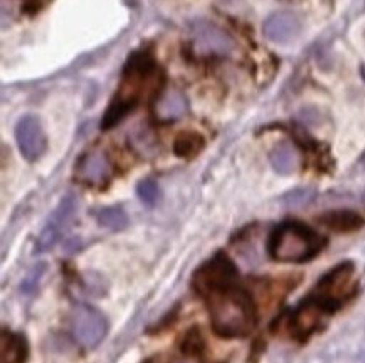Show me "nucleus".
<instances>
[{
	"instance_id": "nucleus-1",
	"label": "nucleus",
	"mask_w": 365,
	"mask_h": 363,
	"mask_svg": "<svg viewBox=\"0 0 365 363\" xmlns=\"http://www.w3.org/2000/svg\"><path fill=\"white\" fill-rule=\"evenodd\" d=\"M194 290L207 305L214 332L222 338L246 337L255 328L251 296L240 286L237 269L224 253H217L192 278Z\"/></svg>"
},
{
	"instance_id": "nucleus-2",
	"label": "nucleus",
	"mask_w": 365,
	"mask_h": 363,
	"mask_svg": "<svg viewBox=\"0 0 365 363\" xmlns=\"http://www.w3.org/2000/svg\"><path fill=\"white\" fill-rule=\"evenodd\" d=\"M155 76V63L145 53H135L126 63L123 79L101 120V128L110 130L118 125L126 115L132 113L142 100L148 81Z\"/></svg>"
},
{
	"instance_id": "nucleus-3",
	"label": "nucleus",
	"mask_w": 365,
	"mask_h": 363,
	"mask_svg": "<svg viewBox=\"0 0 365 363\" xmlns=\"http://www.w3.org/2000/svg\"><path fill=\"white\" fill-rule=\"evenodd\" d=\"M324 248V239L310 227L287 222L274 229L269 237V256L282 263H305Z\"/></svg>"
},
{
	"instance_id": "nucleus-4",
	"label": "nucleus",
	"mask_w": 365,
	"mask_h": 363,
	"mask_svg": "<svg viewBox=\"0 0 365 363\" xmlns=\"http://www.w3.org/2000/svg\"><path fill=\"white\" fill-rule=\"evenodd\" d=\"M354 293V266L350 263H344L325 274L305 301L325 316L339 310Z\"/></svg>"
},
{
	"instance_id": "nucleus-5",
	"label": "nucleus",
	"mask_w": 365,
	"mask_h": 363,
	"mask_svg": "<svg viewBox=\"0 0 365 363\" xmlns=\"http://www.w3.org/2000/svg\"><path fill=\"white\" fill-rule=\"evenodd\" d=\"M71 327L79 345L91 350V348L100 345L108 333V320L91 306L81 305L73 310Z\"/></svg>"
},
{
	"instance_id": "nucleus-6",
	"label": "nucleus",
	"mask_w": 365,
	"mask_h": 363,
	"mask_svg": "<svg viewBox=\"0 0 365 363\" xmlns=\"http://www.w3.org/2000/svg\"><path fill=\"white\" fill-rule=\"evenodd\" d=\"M16 142L26 160H39L48 148V138L39 118L32 115L22 116L16 127Z\"/></svg>"
},
{
	"instance_id": "nucleus-7",
	"label": "nucleus",
	"mask_w": 365,
	"mask_h": 363,
	"mask_svg": "<svg viewBox=\"0 0 365 363\" xmlns=\"http://www.w3.org/2000/svg\"><path fill=\"white\" fill-rule=\"evenodd\" d=\"M74 214H76V200L73 195H66L56 207V211L51 214L48 224L42 229L39 241H37V251H48L53 248L59 237L71 226Z\"/></svg>"
},
{
	"instance_id": "nucleus-8",
	"label": "nucleus",
	"mask_w": 365,
	"mask_h": 363,
	"mask_svg": "<svg viewBox=\"0 0 365 363\" xmlns=\"http://www.w3.org/2000/svg\"><path fill=\"white\" fill-rule=\"evenodd\" d=\"M192 39L195 49L202 54H227L234 48L232 39L226 32L204 21L192 26Z\"/></svg>"
},
{
	"instance_id": "nucleus-9",
	"label": "nucleus",
	"mask_w": 365,
	"mask_h": 363,
	"mask_svg": "<svg viewBox=\"0 0 365 363\" xmlns=\"http://www.w3.org/2000/svg\"><path fill=\"white\" fill-rule=\"evenodd\" d=\"M299 31H302V21L297 14L288 11L271 14L263 26L264 36L278 44L293 41L299 34Z\"/></svg>"
},
{
	"instance_id": "nucleus-10",
	"label": "nucleus",
	"mask_w": 365,
	"mask_h": 363,
	"mask_svg": "<svg viewBox=\"0 0 365 363\" xmlns=\"http://www.w3.org/2000/svg\"><path fill=\"white\" fill-rule=\"evenodd\" d=\"M76 179L91 187H101L110 179L108 158L101 152H90L79 158L76 165Z\"/></svg>"
},
{
	"instance_id": "nucleus-11",
	"label": "nucleus",
	"mask_w": 365,
	"mask_h": 363,
	"mask_svg": "<svg viewBox=\"0 0 365 363\" xmlns=\"http://www.w3.org/2000/svg\"><path fill=\"white\" fill-rule=\"evenodd\" d=\"M29 345L21 333L2 330L0 333V363H26Z\"/></svg>"
},
{
	"instance_id": "nucleus-12",
	"label": "nucleus",
	"mask_w": 365,
	"mask_h": 363,
	"mask_svg": "<svg viewBox=\"0 0 365 363\" xmlns=\"http://www.w3.org/2000/svg\"><path fill=\"white\" fill-rule=\"evenodd\" d=\"M189 110L185 96L180 91H165L155 101V116L160 121L182 118Z\"/></svg>"
},
{
	"instance_id": "nucleus-13",
	"label": "nucleus",
	"mask_w": 365,
	"mask_h": 363,
	"mask_svg": "<svg viewBox=\"0 0 365 363\" xmlns=\"http://www.w3.org/2000/svg\"><path fill=\"white\" fill-rule=\"evenodd\" d=\"M320 222L325 227L336 232H352L364 226V219L354 211H335L327 212L320 217Z\"/></svg>"
},
{
	"instance_id": "nucleus-14",
	"label": "nucleus",
	"mask_w": 365,
	"mask_h": 363,
	"mask_svg": "<svg viewBox=\"0 0 365 363\" xmlns=\"http://www.w3.org/2000/svg\"><path fill=\"white\" fill-rule=\"evenodd\" d=\"M273 169L282 175H289L298 169V153L289 143H279L269 155Z\"/></svg>"
},
{
	"instance_id": "nucleus-15",
	"label": "nucleus",
	"mask_w": 365,
	"mask_h": 363,
	"mask_svg": "<svg viewBox=\"0 0 365 363\" xmlns=\"http://www.w3.org/2000/svg\"><path fill=\"white\" fill-rule=\"evenodd\" d=\"M204 145H205L204 138L200 137L199 133L184 132L177 137L174 143V152L175 155L180 158H194L195 155H199V153L202 152Z\"/></svg>"
},
{
	"instance_id": "nucleus-16",
	"label": "nucleus",
	"mask_w": 365,
	"mask_h": 363,
	"mask_svg": "<svg viewBox=\"0 0 365 363\" xmlns=\"http://www.w3.org/2000/svg\"><path fill=\"white\" fill-rule=\"evenodd\" d=\"M98 224L110 231H123L128 226V216L121 207H105L96 214Z\"/></svg>"
},
{
	"instance_id": "nucleus-17",
	"label": "nucleus",
	"mask_w": 365,
	"mask_h": 363,
	"mask_svg": "<svg viewBox=\"0 0 365 363\" xmlns=\"http://www.w3.org/2000/svg\"><path fill=\"white\" fill-rule=\"evenodd\" d=\"M137 194L145 206L152 207L158 202V197H160V190H158L157 182L153 179H143L138 184Z\"/></svg>"
},
{
	"instance_id": "nucleus-18",
	"label": "nucleus",
	"mask_w": 365,
	"mask_h": 363,
	"mask_svg": "<svg viewBox=\"0 0 365 363\" xmlns=\"http://www.w3.org/2000/svg\"><path fill=\"white\" fill-rule=\"evenodd\" d=\"M204 348H205V342L199 330L197 328L189 330L184 340H182V352H184L185 355H199Z\"/></svg>"
},
{
	"instance_id": "nucleus-19",
	"label": "nucleus",
	"mask_w": 365,
	"mask_h": 363,
	"mask_svg": "<svg viewBox=\"0 0 365 363\" xmlns=\"http://www.w3.org/2000/svg\"><path fill=\"white\" fill-rule=\"evenodd\" d=\"M289 197H293V199H289L288 202L293 204V206H298V204L307 202L308 197H310V192H308V190H297V192H293Z\"/></svg>"
},
{
	"instance_id": "nucleus-20",
	"label": "nucleus",
	"mask_w": 365,
	"mask_h": 363,
	"mask_svg": "<svg viewBox=\"0 0 365 363\" xmlns=\"http://www.w3.org/2000/svg\"><path fill=\"white\" fill-rule=\"evenodd\" d=\"M360 73H362V78L365 79V66H362V69H360Z\"/></svg>"
},
{
	"instance_id": "nucleus-21",
	"label": "nucleus",
	"mask_w": 365,
	"mask_h": 363,
	"mask_svg": "<svg viewBox=\"0 0 365 363\" xmlns=\"http://www.w3.org/2000/svg\"><path fill=\"white\" fill-rule=\"evenodd\" d=\"M362 165L365 167V153H364V157H362Z\"/></svg>"
}]
</instances>
